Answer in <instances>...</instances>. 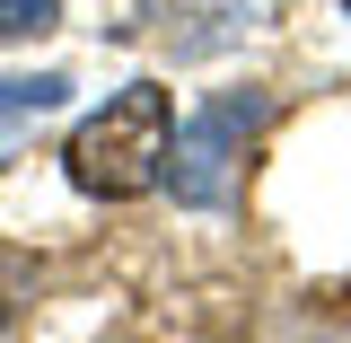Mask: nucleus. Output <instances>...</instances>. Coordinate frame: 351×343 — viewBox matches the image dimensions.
Returning <instances> with one entry per match:
<instances>
[{
  "label": "nucleus",
  "instance_id": "2",
  "mask_svg": "<svg viewBox=\"0 0 351 343\" xmlns=\"http://www.w3.org/2000/svg\"><path fill=\"white\" fill-rule=\"evenodd\" d=\"M263 106L255 88H228V97H211L202 115H184L167 141V185L184 212H228V194H237V159H246V141L263 132Z\"/></svg>",
  "mask_w": 351,
  "mask_h": 343
},
{
  "label": "nucleus",
  "instance_id": "4",
  "mask_svg": "<svg viewBox=\"0 0 351 343\" xmlns=\"http://www.w3.org/2000/svg\"><path fill=\"white\" fill-rule=\"evenodd\" d=\"M343 18H351V0H343Z\"/></svg>",
  "mask_w": 351,
  "mask_h": 343
},
{
  "label": "nucleus",
  "instance_id": "3",
  "mask_svg": "<svg viewBox=\"0 0 351 343\" xmlns=\"http://www.w3.org/2000/svg\"><path fill=\"white\" fill-rule=\"evenodd\" d=\"M62 27V0H0V44H27Z\"/></svg>",
  "mask_w": 351,
  "mask_h": 343
},
{
  "label": "nucleus",
  "instance_id": "1",
  "mask_svg": "<svg viewBox=\"0 0 351 343\" xmlns=\"http://www.w3.org/2000/svg\"><path fill=\"white\" fill-rule=\"evenodd\" d=\"M167 141H176V97L158 80H132V88H114L97 115H80L62 168H71V185L97 194V203H141V194L167 185Z\"/></svg>",
  "mask_w": 351,
  "mask_h": 343
}]
</instances>
